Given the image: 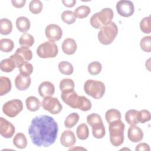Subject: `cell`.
<instances>
[{
	"label": "cell",
	"instance_id": "7a4b0ae2",
	"mask_svg": "<svg viewBox=\"0 0 151 151\" xmlns=\"http://www.w3.org/2000/svg\"><path fill=\"white\" fill-rule=\"evenodd\" d=\"M109 124L111 144L115 147L120 146L124 141V124L121 120H115Z\"/></svg>",
	"mask_w": 151,
	"mask_h": 151
},
{
	"label": "cell",
	"instance_id": "7c38bea8",
	"mask_svg": "<svg viewBox=\"0 0 151 151\" xmlns=\"http://www.w3.org/2000/svg\"><path fill=\"white\" fill-rule=\"evenodd\" d=\"M45 34L50 41L54 42L61 39L63 35V31L60 26L52 24L46 27Z\"/></svg>",
	"mask_w": 151,
	"mask_h": 151
},
{
	"label": "cell",
	"instance_id": "44dd1931",
	"mask_svg": "<svg viewBox=\"0 0 151 151\" xmlns=\"http://www.w3.org/2000/svg\"><path fill=\"white\" fill-rule=\"evenodd\" d=\"M14 145L19 149H25L27 146V139L22 133H18L13 138Z\"/></svg>",
	"mask_w": 151,
	"mask_h": 151
},
{
	"label": "cell",
	"instance_id": "5b68a950",
	"mask_svg": "<svg viewBox=\"0 0 151 151\" xmlns=\"http://www.w3.org/2000/svg\"><path fill=\"white\" fill-rule=\"evenodd\" d=\"M85 93L95 99H101L105 93V85L100 81L94 80H88L84 84Z\"/></svg>",
	"mask_w": 151,
	"mask_h": 151
},
{
	"label": "cell",
	"instance_id": "b9f144b4",
	"mask_svg": "<svg viewBox=\"0 0 151 151\" xmlns=\"http://www.w3.org/2000/svg\"><path fill=\"white\" fill-rule=\"evenodd\" d=\"M137 118L139 122L145 123L150 120V113L147 110H142L138 111Z\"/></svg>",
	"mask_w": 151,
	"mask_h": 151
},
{
	"label": "cell",
	"instance_id": "5bb4252c",
	"mask_svg": "<svg viewBox=\"0 0 151 151\" xmlns=\"http://www.w3.org/2000/svg\"><path fill=\"white\" fill-rule=\"evenodd\" d=\"M76 142V138L73 131L64 130L60 137L61 144L65 147H72Z\"/></svg>",
	"mask_w": 151,
	"mask_h": 151
},
{
	"label": "cell",
	"instance_id": "7402d4cb",
	"mask_svg": "<svg viewBox=\"0 0 151 151\" xmlns=\"http://www.w3.org/2000/svg\"><path fill=\"white\" fill-rule=\"evenodd\" d=\"M11 90V80L6 77L1 76L0 77V96H2Z\"/></svg>",
	"mask_w": 151,
	"mask_h": 151
},
{
	"label": "cell",
	"instance_id": "4dcf8cb0",
	"mask_svg": "<svg viewBox=\"0 0 151 151\" xmlns=\"http://www.w3.org/2000/svg\"><path fill=\"white\" fill-rule=\"evenodd\" d=\"M77 136L80 140H86L89 136V130L88 126L85 123L80 124L76 130Z\"/></svg>",
	"mask_w": 151,
	"mask_h": 151
},
{
	"label": "cell",
	"instance_id": "3957f363",
	"mask_svg": "<svg viewBox=\"0 0 151 151\" xmlns=\"http://www.w3.org/2000/svg\"><path fill=\"white\" fill-rule=\"evenodd\" d=\"M118 34V28L114 22H111L103 26L99 33L98 40L104 45L110 44L115 39Z\"/></svg>",
	"mask_w": 151,
	"mask_h": 151
},
{
	"label": "cell",
	"instance_id": "603a6c76",
	"mask_svg": "<svg viewBox=\"0 0 151 151\" xmlns=\"http://www.w3.org/2000/svg\"><path fill=\"white\" fill-rule=\"evenodd\" d=\"M12 30V22L7 18H2L0 20V33L2 35H8Z\"/></svg>",
	"mask_w": 151,
	"mask_h": 151
},
{
	"label": "cell",
	"instance_id": "d4e9b609",
	"mask_svg": "<svg viewBox=\"0 0 151 151\" xmlns=\"http://www.w3.org/2000/svg\"><path fill=\"white\" fill-rule=\"evenodd\" d=\"M106 120L108 123H110L113 121L121 120L122 115L121 113L117 109H111L108 110L105 114Z\"/></svg>",
	"mask_w": 151,
	"mask_h": 151
},
{
	"label": "cell",
	"instance_id": "7bdbcfd3",
	"mask_svg": "<svg viewBox=\"0 0 151 151\" xmlns=\"http://www.w3.org/2000/svg\"><path fill=\"white\" fill-rule=\"evenodd\" d=\"M91 106L92 105L90 100L84 96H81V100L78 109L83 111H87L91 109Z\"/></svg>",
	"mask_w": 151,
	"mask_h": 151
},
{
	"label": "cell",
	"instance_id": "7dc6e473",
	"mask_svg": "<svg viewBox=\"0 0 151 151\" xmlns=\"http://www.w3.org/2000/svg\"><path fill=\"white\" fill-rule=\"evenodd\" d=\"M77 149H79V150H86V149L84 148H83V147H74V148H72V149H70L69 150H77Z\"/></svg>",
	"mask_w": 151,
	"mask_h": 151
},
{
	"label": "cell",
	"instance_id": "52a82bcc",
	"mask_svg": "<svg viewBox=\"0 0 151 151\" xmlns=\"http://www.w3.org/2000/svg\"><path fill=\"white\" fill-rule=\"evenodd\" d=\"M9 58L14 61L16 67L19 68L22 63L28 62L32 59V53L29 48L21 47L18 48L16 50L15 54L11 55Z\"/></svg>",
	"mask_w": 151,
	"mask_h": 151
},
{
	"label": "cell",
	"instance_id": "f6af8a7d",
	"mask_svg": "<svg viewBox=\"0 0 151 151\" xmlns=\"http://www.w3.org/2000/svg\"><path fill=\"white\" fill-rule=\"evenodd\" d=\"M11 2H12V5L14 6H15V8H21L25 5V4L26 3V1L25 0H19V1L12 0L11 1Z\"/></svg>",
	"mask_w": 151,
	"mask_h": 151
},
{
	"label": "cell",
	"instance_id": "cb8c5ba5",
	"mask_svg": "<svg viewBox=\"0 0 151 151\" xmlns=\"http://www.w3.org/2000/svg\"><path fill=\"white\" fill-rule=\"evenodd\" d=\"M138 111L134 109L128 110L125 114V120L130 126H135L139 123L137 118Z\"/></svg>",
	"mask_w": 151,
	"mask_h": 151
},
{
	"label": "cell",
	"instance_id": "f35d334b",
	"mask_svg": "<svg viewBox=\"0 0 151 151\" xmlns=\"http://www.w3.org/2000/svg\"><path fill=\"white\" fill-rule=\"evenodd\" d=\"M140 30L145 34H150V16L143 18L140 22Z\"/></svg>",
	"mask_w": 151,
	"mask_h": 151
},
{
	"label": "cell",
	"instance_id": "e0dca14e",
	"mask_svg": "<svg viewBox=\"0 0 151 151\" xmlns=\"http://www.w3.org/2000/svg\"><path fill=\"white\" fill-rule=\"evenodd\" d=\"M31 78L29 76H24L21 74L17 76L15 79V85L16 88L21 91L25 90L30 86Z\"/></svg>",
	"mask_w": 151,
	"mask_h": 151
},
{
	"label": "cell",
	"instance_id": "83f0119b",
	"mask_svg": "<svg viewBox=\"0 0 151 151\" xmlns=\"http://www.w3.org/2000/svg\"><path fill=\"white\" fill-rule=\"evenodd\" d=\"M80 116L77 113H72L68 115L65 118L64 121V126L67 128H72L78 122Z\"/></svg>",
	"mask_w": 151,
	"mask_h": 151
},
{
	"label": "cell",
	"instance_id": "f1b7e54d",
	"mask_svg": "<svg viewBox=\"0 0 151 151\" xmlns=\"http://www.w3.org/2000/svg\"><path fill=\"white\" fill-rule=\"evenodd\" d=\"M58 70L64 75H71L74 71L73 65L69 62L63 61L58 64Z\"/></svg>",
	"mask_w": 151,
	"mask_h": 151
},
{
	"label": "cell",
	"instance_id": "277c9868",
	"mask_svg": "<svg viewBox=\"0 0 151 151\" xmlns=\"http://www.w3.org/2000/svg\"><path fill=\"white\" fill-rule=\"evenodd\" d=\"M114 13L111 8H103L91 17L90 24L96 29H100L103 26L111 22Z\"/></svg>",
	"mask_w": 151,
	"mask_h": 151
},
{
	"label": "cell",
	"instance_id": "8992f818",
	"mask_svg": "<svg viewBox=\"0 0 151 151\" xmlns=\"http://www.w3.org/2000/svg\"><path fill=\"white\" fill-rule=\"evenodd\" d=\"M58 52V47L53 41H48L41 44L37 49L38 56L42 58H54Z\"/></svg>",
	"mask_w": 151,
	"mask_h": 151
},
{
	"label": "cell",
	"instance_id": "8fae6325",
	"mask_svg": "<svg viewBox=\"0 0 151 151\" xmlns=\"http://www.w3.org/2000/svg\"><path fill=\"white\" fill-rule=\"evenodd\" d=\"M116 9L120 16L129 17L133 14L134 6L133 3L130 1L121 0L117 2Z\"/></svg>",
	"mask_w": 151,
	"mask_h": 151
},
{
	"label": "cell",
	"instance_id": "f546056e",
	"mask_svg": "<svg viewBox=\"0 0 151 151\" xmlns=\"http://www.w3.org/2000/svg\"><path fill=\"white\" fill-rule=\"evenodd\" d=\"M93 136L96 139H101L106 134V129L103 123L98 124L91 127Z\"/></svg>",
	"mask_w": 151,
	"mask_h": 151
},
{
	"label": "cell",
	"instance_id": "ffe728a7",
	"mask_svg": "<svg viewBox=\"0 0 151 151\" xmlns=\"http://www.w3.org/2000/svg\"><path fill=\"white\" fill-rule=\"evenodd\" d=\"M25 104L27 109L30 111H36L41 106L40 101L35 96H29L27 98Z\"/></svg>",
	"mask_w": 151,
	"mask_h": 151
},
{
	"label": "cell",
	"instance_id": "4fadbf2b",
	"mask_svg": "<svg viewBox=\"0 0 151 151\" xmlns=\"http://www.w3.org/2000/svg\"><path fill=\"white\" fill-rule=\"evenodd\" d=\"M15 132L14 126L4 117L0 118V134L5 138H11Z\"/></svg>",
	"mask_w": 151,
	"mask_h": 151
},
{
	"label": "cell",
	"instance_id": "ee69618b",
	"mask_svg": "<svg viewBox=\"0 0 151 151\" xmlns=\"http://www.w3.org/2000/svg\"><path fill=\"white\" fill-rule=\"evenodd\" d=\"M135 150L137 151L138 150H146V151H149L150 150V147L148 144L146 143H141L137 145L136 147Z\"/></svg>",
	"mask_w": 151,
	"mask_h": 151
},
{
	"label": "cell",
	"instance_id": "484cf974",
	"mask_svg": "<svg viewBox=\"0 0 151 151\" xmlns=\"http://www.w3.org/2000/svg\"><path fill=\"white\" fill-rule=\"evenodd\" d=\"M16 67V65L14 61L11 59L6 58L1 61L0 63V68L2 71L5 73H9L14 70V69Z\"/></svg>",
	"mask_w": 151,
	"mask_h": 151
},
{
	"label": "cell",
	"instance_id": "ab89813d",
	"mask_svg": "<svg viewBox=\"0 0 151 151\" xmlns=\"http://www.w3.org/2000/svg\"><path fill=\"white\" fill-rule=\"evenodd\" d=\"M87 122L90 126L103 123V121L101 116L97 113H92L89 114L87 117Z\"/></svg>",
	"mask_w": 151,
	"mask_h": 151
},
{
	"label": "cell",
	"instance_id": "9c48e42d",
	"mask_svg": "<svg viewBox=\"0 0 151 151\" xmlns=\"http://www.w3.org/2000/svg\"><path fill=\"white\" fill-rule=\"evenodd\" d=\"M61 97L63 102L73 109H79L81 96H79L74 90L61 91Z\"/></svg>",
	"mask_w": 151,
	"mask_h": 151
},
{
	"label": "cell",
	"instance_id": "8d00e7d4",
	"mask_svg": "<svg viewBox=\"0 0 151 151\" xmlns=\"http://www.w3.org/2000/svg\"><path fill=\"white\" fill-rule=\"evenodd\" d=\"M18 68L20 74L24 76H29L33 71V66L28 62L22 63Z\"/></svg>",
	"mask_w": 151,
	"mask_h": 151
},
{
	"label": "cell",
	"instance_id": "2e32d148",
	"mask_svg": "<svg viewBox=\"0 0 151 151\" xmlns=\"http://www.w3.org/2000/svg\"><path fill=\"white\" fill-rule=\"evenodd\" d=\"M38 93L41 97H51L55 93L54 84L50 81H44L38 87Z\"/></svg>",
	"mask_w": 151,
	"mask_h": 151
},
{
	"label": "cell",
	"instance_id": "4316f807",
	"mask_svg": "<svg viewBox=\"0 0 151 151\" xmlns=\"http://www.w3.org/2000/svg\"><path fill=\"white\" fill-rule=\"evenodd\" d=\"M19 43L22 47L29 48L33 45L34 43V38L32 35L28 33H24L19 38Z\"/></svg>",
	"mask_w": 151,
	"mask_h": 151
},
{
	"label": "cell",
	"instance_id": "1f68e13d",
	"mask_svg": "<svg viewBox=\"0 0 151 151\" xmlns=\"http://www.w3.org/2000/svg\"><path fill=\"white\" fill-rule=\"evenodd\" d=\"M14 47L12 40L8 38H3L0 40V50L4 52H11Z\"/></svg>",
	"mask_w": 151,
	"mask_h": 151
},
{
	"label": "cell",
	"instance_id": "836d02e7",
	"mask_svg": "<svg viewBox=\"0 0 151 151\" xmlns=\"http://www.w3.org/2000/svg\"><path fill=\"white\" fill-rule=\"evenodd\" d=\"M76 17L74 12L71 11H64L61 14V19L67 24H72L76 20Z\"/></svg>",
	"mask_w": 151,
	"mask_h": 151
},
{
	"label": "cell",
	"instance_id": "e575fe53",
	"mask_svg": "<svg viewBox=\"0 0 151 151\" xmlns=\"http://www.w3.org/2000/svg\"><path fill=\"white\" fill-rule=\"evenodd\" d=\"M74 82L70 78H64L60 83V88L61 91L74 90Z\"/></svg>",
	"mask_w": 151,
	"mask_h": 151
},
{
	"label": "cell",
	"instance_id": "9a60e30c",
	"mask_svg": "<svg viewBox=\"0 0 151 151\" xmlns=\"http://www.w3.org/2000/svg\"><path fill=\"white\" fill-rule=\"evenodd\" d=\"M127 137L132 142H139L143 138V132L139 127L130 126L128 129Z\"/></svg>",
	"mask_w": 151,
	"mask_h": 151
},
{
	"label": "cell",
	"instance_id": "d590c367",
	"mask_svg": "<svg viewBox=\"0 0 151 151\" xmlns=\"http://www.w3.org/2000/svg\"><path fill=\"white\" fill-rule=\"evenodd\" d=\"M42 3L39 0L31 1L29 5V9L34 14L40 13L42 9Z\"/></svg>",
	"mask_w": 151,
	"mask_h": 151
},
{
	"label": "cell",
	"instance_id": "30bf717a",
	"mask_svg": "<svg viewBox=\"0 0 151 151\" xmlns=\"http://www.w3.org/2000/svg\"><path fill=\"white\" fill-rule=\"evenodd\" d=\"M41 105L44 110L52 114H58L63 109V106L58 99L52 96L45 97L42 101Z\"/></svg>",
	"mask_w": 151,
	"mask_h": 151
},
{
	"label": "cell",
	"instance_id": "74e56055",
	"mask_svg": "<svg viewBox=\"0 0 151 151\" xmlns=\"http://www.w3.org/2000/svg\"><path fill=\"white\" fill-rule=\"evenodd\" d=\"M102 68V65L99 61H93L90 63L88 65V71L91 75H97L99 74Z\"/></svg>",
	"mask_w": 151,
	"mask_h": 151
},
{
	"label": "cell",
	"instance_id": "6da1fadb",
	"mask_svg": "<svg viewBox=\"0 0 151 151\" xmlns=\"http://www.w3.org/2000/svg\"><path fill=\"white\" fill-rule=\"evenodd\" d=\"M58 127L55 120L47 115L33 118L28 128V134L34 145L38 147H49L55 142Z\"/></svg>",
	"mask_w": 151,
	"mask_h": 151
},
{
	"label": "cell",
	"instance_id": "d6986e66",
	"mask_svg": "<svg viewBox=\"0 0 151 151\" xmlns=\"http://www.w3.org/2000/svg\"><path fill=\"white\" fill-rule=\"evenodd\" d=\"M16 26L18 30L20 32H26L30 28V21L27 17H19L16 20Z\"/></svg>",
	"mask_w": 151,
	"mask_h": 151
},
{
	"label": "cell",
	"instance_id": "ac0fdd59",
	"mask_svg": "<svg viewBox=\"0 0 151 151\" xmlns=\"http://www.w3.org/2000/svg\"><path fill=\"white\" fill-rule=\"evenodd\" d=\"M62 50L67 55H72L75 53L77 46L75 40L71 38H67L64 40L62 44Z\"/></svg>",
	"mask_w": 151,
	"mask_h": 151
},
{
	"label": "cell",
	"instance_id": "bcb514c9",
	"mask_svg": "<svg viewBox=\"0 0 151 151\" xmlns=\"http://www.w3.org/2000/svg\"><path fill=\"white\" fill-rule=\"evenodd\" d=\"M62 2L65 6L71 8V7H73L76 5V1H75V0H63V1H62Z\"/></svg>",
	"mask_w": 151,
	"mask_h": 151
},
{
	"label": "cell",
	"instance_id": "d6a6232c",
	"mask_svg": "<svg viewBox=\"0 0 151 151\" xmlns=\"http://www.w3.org/2000/svg\"><path fill=\"white\" fill-rule=\"evenodd\" d=\"M76 17L78 18H84L87 17L90 13V8L86 5H81L77 7L74 12Z\"/></svg>",
	"mask_w": 151,
	"mask_h": 151
},
{
	"label": "cell",
	"instance_id": "ba28073f",
	"mask_svg": "<svg viewBox=\"0 0 151 151\" xmlns=\"http://www.w3.org/2000/svg\"><path fill=\"white\" fill-rule=\"evenodd\" d=\"M22 109V102L19 99H13L8 101L5 103L2 107L4 113L9 117H16Z\"/></svg>",
	"mask_w": 151,
	"mask_h": 151
},
{
	"label": "cell",
	"instance_id": "60d3db41",
	"mask_svg": "<svg viewBox=\"0 0 151 151\" xmlns=\"http://www.w3.org/2000/svg\"><path fill=\"white\" fill-rule=\"evenodd\" d=\"M140 45L141 49L147 52H150L151 51V36H145L140 40Z\"/></svg>",
	"mask_w": 151,
	"mask_h": 151
}]
</instances>
